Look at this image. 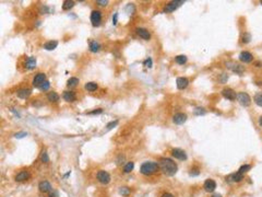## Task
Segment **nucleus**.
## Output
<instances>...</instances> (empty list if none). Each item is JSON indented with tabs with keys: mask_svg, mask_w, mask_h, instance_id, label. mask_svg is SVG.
<instances>
[{
	"mask_svg": "<svg viewBox=\"0 0 262 197\" xmlns=\"http://www.w3.org/2000/svg\"><path fill=\"white\" fill-rule=\"evenodd\" d=\"M160 169L162 170V172L165 175H168V176H173V175L176 174L177 170H178V166L177 164L171 160V159H168V158H162L160 160Z\"/></svg>",
	"mask_w": 262,
	"mask_h": 197,
	"instance_id": "obj_1",
	"label": "nucleus"
},
{
	"mask_svg": "<svg viewBox=\"0 0 262 197\" xmlns=\"http://www.w3.org/2000/svg\"><path fill=\"white\" fill-rule=\"evenodd\" d=\"M158 169H160V166H158V163L156 162H144L141 164L140 166V172L142 173L143 175H152L154 173H156L158 171Z\"/></svg>",
	"mask_w": 262,
	"mask_h": 197,
	"instance_id": "obj_2",
	"label": "nucleus"
},
{
	"mask_svg": "<svg viewBox=\"0 0 262 197\" xmlns=\"http://www.w3.org/2000/svg\"><path fill=\"white\" fill-rule=\"evenodd\" d=\"M236 99H237V101L239 102L240 105L245 106V107H247V106H249L251 104L250 97H249V94L246 93V92H239V93H237Z\"/></svg>",
	"mask_w": 262,
	"mask_h": 197,
	"instance_id": "obj_3",
	"label": "nucleus"
},
{
	"mask_svg": "<svg viewBox=\"0 0 262 197\" xmlns=\"http://www.w3.org/2000/svg\"><path fill=\"white\" fill-rule=\"evenodd\" d=\"M185 2V1H182V0H176V1H171V2L167 3L165 6V8H164V10H163V12L164 13H169V12H173L175 11L178 7H180L182 5V3Z\"/></svg>",
	"mask_w": 262,
	"mask_h": 197,
	"instance_id": "obj_4",
	"label": "nucleus"
},
{
	"mask_svg": "<svg viewBox=\"0 0 262 197\" xmlns=\"http://www.w3.org/2000/svg\"><path fill=\"white\" fill-rule=\"evenodd\" d=\"M96 177H97V181L102 184H108L110 182V175H109L108 172L104 171V170H101V171L97 172L96 174Z\"/></svg>",
	"mask_w": 262,
	"mask_h": 197,
	"instance_id": "obj_5",
	"label": "nucleus"
},
{
	"mask_svg": "<svg viewBox=\"0 0 262 197\" xmlns=\"http://www.w3.org/2000/svg\"><path fill=\"white\" fill-rule=\"evenodd\" d=\"M226 67H227L228 69H231L233 72H236V74H241L242 72L245 71L244 66L234 63V61H228V63H226Z\"/></svg>",
	"mask_w": 262,
	"mask_h": 197,
	"instance_id": "obj_6",
	"label": "nucleus"
},
{
	"mask_svg": "<svg viewBox=\"0 0 262 197\" xmlns=\"http://www.w3.org/2000/svg\"><path fill=\"white\" fill-rule=\"evenodd\" d=\"M102 21V13L98 10H93L91 13V22L93 26H98Z\"/></svg>",
	"mask_w": 262,
	"mask_h": 197,
	"instance_id": "obj_7",
	"label": "nucleus"
},
{
	"mask_svg": "<svg viewBox=\"0 0 262 197\" xmlns=\"http://www.w3.org/2000/svg\"><path fill=\"white\" fill-rule=\"evenodd\" d=\"M242 180H244V174H241L239 172L232 173V174H229L228 176H226V182H229V183H238Z\"/></svg>",
	"mask_w": 262,
	"mask_h": 197,
	"instance_id": "obj_8",
	"label": "nucleus"
},
{
	"mask_svg": "<svg viewBox=\"0 0 262 197\" xmlns=\"http://www.w3.org/2000/svg\"><path fill=\"white\" fill-rule=\"evenodd\" d=\"M171 154H173V157L175 158V159H178V160H187V154H186V152L184 151V150H181V149H173L171 150Z\"/></svg>",
	"mask_w": 262,
	"mask_h": 197,
	"instance_id": "obj_9",
	"label": "nucleus"
},
{
	"mask_svg": "<svg viewBox=\"0 0 262 197\" xmlns=\"http://www.w3.org/2000/svg\"><path fill=\"white\" fill-rule=\"evenodd\" d=\"M222 94L225 99H227V100H229V101L236 100V97H237L236 92L234 91L233 89H229V88L224 89V90L222 91Z\"/></svg>",
	"mask_w": 262,
	"mask_h": 197,
	"instance_id": "obj_10",
	"label": "nucleus"
},
{
	"mask_svg": "<svg viewBox=\"0 0 262 197\" xmlns=\"http://www.w3.org/2000/svg\"><path fill=\"white\" fill-rule=\"evenodd\" d=\"M45 81H46V74H43V72H40V74H37L34 77V79H33V86L40 88V84L43 82H45Z\"/></svg>",
	"mask_w": 262,
	"mask_h": 197,
	"instance_id": "obj_11",
	"label": "nucleus"
},
{
	"mask_svg": "<svg viewBox=\"0 0 262 197\" xmlns=\"http://www.w3.org/2000/svg\"><path fill=\"white\" fill-rule=\"evenodd\" d=\"M203 189L206 192H209V193H212V192H214V189H216V183H215L214 180H212V179H209V180H206L204 182Z\"/></svg>",
	"mask_w": 262,
	"mask_h": 197,
	"instance_id": "obj_12",
	"label": "nucleus"
},
{
	"mask_svg": "<svg viewBox=\"0 0 262 197\" xmlns=\"http://www.w3.org/2000/svg\"><path fill=\"white\" fill-rule=\"evenodd\" d=\"M38 189L42 193H50L53 191V187H51V184L48 182V181H42V182L38 184Z\"/></svg>",
	"mask_w": 262,
	"mask_h": 197,
	"instance_id": "obj_13",
	"label": "nucleus"
},
{
	"mask_svg": "<svg viewBox=\"0 0 262 197\" xmlns=\"http://www.w3.org/2000/svg\"><path fill=\"white\" fill-rule=\"evenodd\" d=\"M252 59H254V56H252V54L251 53H249V51H241L239 55V60L240 61H242V63H245V64H248V63H251L252 61Z\"/></svg>",
	"mask_w": 262,
	"mask_h": 197,
	"instance_id": "obj_14",
	"label": "nucleus"
},
{
	"mask_svg": "<svg viewBox=\"0 0 262 197\" xmlns=\"http://www.w3.org/2000/svg\"><path fill=\"white\" fill-rule=\"evenodd\" d=\"M187 120V115L184 114V113H177V114L174 115L173 117V122L177 125H181Z\"/></svg>",
	"mask_w": 262,
	"mask_h": 197,
	"instance_id": "obj_15",
	"label": "nucleus"
},
{
	"mask_svg": "<svg viewBox=\"0 0 262 197\" xmlns=\"http://www.w3.org/2000/svg\"><path fill=\"white\" fill-rule=\"evenodd\" d=\"M176 84H177V88L179 89V90H184V89H186L187 87H188L189 81L187 78L180 77V78H177Z\"/></svg>",
	"mask_w": 262,
	"mask_h": 197,
	"instance_id": "obj_16",
	"label": "nucleus"
},
{
	"mask_svg": "<svg viewBox=\"0 0 262 197\" xmlns=\"http://www.w3.org/2000/svg\"><path fill=\"white\" fill-rule=\"evenodd\" d=\"M30 176H31V174L29 173V171H21L15 176V181L17 182H24V181L29 180Z\"/></svg>",
	"mask_w": 262,
	"mask_h": 197,
	"instance_id": "obj_17",
	"label": "nucleus"
},
{
	"mask_svg": "<svg viewBox=\"0 0 262 197\" xmlns=\"http://www.w3.org/2000/svg\"><path fill=\"white\" fill-rule=\"evenodd\" d=\"M63 100L67 101V102H74L77 97H75V93L73 91H65L62 94Z\"/></svg>",
	"mask_w": 262,
	"mask_h": 197,
	"instance_id": "obj_18",
	"label": "nucleus"
},
{
	"mask_svg": "<svg viewBox=\"0 0 262 197\" xmlns=\"http://www.w3.org/2000/svg\"><path fill=\"white\" fill-rule=\"evenodd\" d=\"M137 33L140 37H142L143 40L145 41H149L151 38V34H150V32L148 31L146 29H142V28H139L137 29Z\"/></svg>",
	"mask_w": 262,
	"mask_h": 197,
	"instance_id": "obj_19",
	"label": "nucleus"
},
{
	"mask_svg": "<svg viewBox=\"0 0 262 197\" xmlns=\"http://www.w3.org/2000/svg\"><path fill=\"white\" fill-rule=\"evenodd\" d=\"M25 67H26V69H29V70L34 69L35 67H36V58H35L34 56H30V57L27 58V60H26Z\"/></svg>",
	"mask_w": 262,
	"mask_h": 197,
	"instance_id": "obj_20",
	"label": "nucleus"
},
{
	"mask_svg": "<svg viewBox=\"0 0 262 197\" xmlns=\"http://www.w3.org/2000/svg\"><path fill=\"white\" fill-rule=\"evenodd\" d=\"M17 95L20 99H26V97H29L31 95V90L30 89H21L17 92Z\"/></svg>",
	"mask_w": 262,
	"mask_h": 197,
	"instance_id": "obj_21",
	"label": "nucleus"
},
{
	"mask_svg": "<svg viewBox=\"0 0 262 197\" xmlns=\"http://www.w3.org/2000/svg\"><path fill=\"white\" fill-rule=\"evenodd\" d=\"M88 47H90V51H92V53H96V51H98L101 49V45L98 42H96V41H91L90 42V45H88Z\"/></svg>",
	"mask_w": 262,
	"mask_h": 197,
	"instance_id": "obj_22",
	"label": "nucleus"
},
{
	"mask_svg": "<svg viewBox=\"0 0 262 197\" xmlns=\"http://www.w3.org/2000/svg\"><path fill=\"white\" fill-rule=\"evenodd\" d=\"M58 46V42L57 41H49L47 43L44 44V48L47 49V51H53Z\"/></svg>",
	"mask_w": 262,
	"mask_h": 197,
	"instance_id": "obj_23",
	"label": "nucleus"
},
{
	"mask_svg": "<svg viewBox=\"0 0 262 197\" xmlns=\"http://www.w3.org/2000/svg\"><path fill=\"white\" fill-rule=\"evenodd\" d=\"M59 94L56 93V92H49L47 94V99H48L49 102H57V101H59Z\"/></svg>",
	"mask_w": 262,
	"mask_h": 197,
	"instance_id": "obj_24",
	"label": "nucleus"
},
{
	"mask_svg": "<svg viewBox=\"0 0 262 197\" xmlns=\"http://www.w3.org/2000/svg\"><path fill=\"white\" fill-rule=\"evenodd\" d=\"M84 88H85L88 91L93 92V91H95V90L97 89V83H95V82H88V83H85Z\"/></svg>",
	"mask_w": 262,
	"mask_h": 197,
	"instance_id": "obj_25",
	"label": "nucleus"
},
{
	"mask_svg": "<svg viewBox=\"0 0 262 197\" xmlns=\"http://www.w3.org/2000/svg\"><path fill=\"white\" fill-rule=\"evenodd\" d=\"M74 6V2L71 1V0H67V1H63V5H62V9L65 11L67 10H70L71 8H73Z\"/></svg>",
	"mask_w": 262,
	"mask_h": 197,
	"instance_id": "obj_26",
	"label": "nucleus"
},
{
	"mask_svg": "<svg viewBox=\"0 0 262 197\" xmlns=\"http://www.w3.org/2000/svg\"><path fill=\"white\" fill-rule=\"evenodd\" d=\"M130 189L129 187H127V186H123V187H120L119 191H118V193H119V195H121V196H129V194H130Z\"/></svg>",
	"mask_w": 262,
	"mask_h": 197,
	"instance_id": "obj_27",
	"label": "nucleus"
},
{
	"mask_svg": "<svg viewBox=\"0 0 262 197\" xmlns=\"http://www.w3.org/2000/svg\"><path fill=\"white\" fill-rule=\"evenodd\" d=\"M133 168H134V163L132 162V161H130V162H128L123 166V172H125V173H130V172L133 170Z\"/></svg>",
	"mask_w": 262,
	"mask_h": 197,
	"instance_id": "obj_28",
	"label": "nucleus"
},
{
	"mask_svg": "<svg viewBox=\"0 0 262 197\" xmlns=\"http://www.w3.org/2000/svg\"><path fill=\"white\" fill-rule=\"evenodd\" d=\"M175 60H176L177 64H179V65H184V64L187 63V57H186L185 55H179V56H177V57L175 58Z\"/></svg>",
	"mask_w": 262,
	"mask_h": 197,
	"instance_id": "obj_29",
	"label": "nucleus"
},
{
	"mask_svg": "<svg viewBox=\"0 0 262 197\" xmlns=\"http://www.w3.org/2000/svg\"><path fill=\"white\" fill-rule=\"evenodd\" d=\"M78 83H79V79L75 77H71L68 80V82H67V86L68 87H75Z\"/></svg>",
	"mask_w": 262,
	"mask_h": 197,
	"instance_id": "obj_30",
	"label": "nucleus"
},
{
	"mask_svg": "<svg viewBox=\"0 0 262 197\" xmlns=\"http://www.w3.org/2000/svg\"><path fill=\"white\" fill-rule=\"evenodd\" d=\"M254 100L257 105H259L262 107V93H257V94L254 95Z\"/></svg>",
	"mask_w": 262,
	"mask_h": 197,
	"instance_id": "obj_31",
	"label": "nucleus"
},
{
	"mask_svg": "<svg viewBox=\"0 0 262 197\" xmlns=\"http://www.w3.org/2000/svg\"><path fill=\"white\" fill-rule=\"evenodd\" d=\"M250 169H251V166H249V164H244V166H241L239 168L238 172H239V173H241V174H244V173H246V172L249 171Z\"/></svg>",
	"mask_w": 262,
	"mask_h": 197,
	"instance_id": "obj_32",
	"label": "nucleus"
},
{
	"mask_svg": "<svg viewBox=\"0 0 262 197\" xmlns=\"http://www.w3.org/2000/svg\"><path fill=\"white\" fill-rule=\"evenodd\" d=\"M40 160H42V162L44 163H48L49 162V157H48V154H47V152L44 150L43 152H42V154H40Z\"/></svg>",
	"mask_w": 262,
	"mask_h": 197,
	"instance_id": "obj_33",
	"label": "nucleus"
},
{
	"mask_svg": "<svg viewBox=\"0 0 262 197\" xmlns=\"http://www.w3.org/2000/svg\"><path fill=\"white\" fill-rule=\"evenodd\" d=\"M49 87H50V83H49V81L46 80L45 82H43L42 84L40 86V89L42 90V91H47L49 89Z\"/></svg>",
	"mask_w": 262,
	"mask_h": 197,
	"instance_id": "obj_34",
	"label": "nucleus"
},
{
	"mask_svg": "<svg viewBox=\"0 0 262 197\" xmlns=\"http://www.w3.org/2000/svg\"><path fill=\"white\" fill-rule=\"evenodd\" d=\"M205 114V110L203 107H197L194 110V115H204Z\"/></svg>",
	"mask_w": 262,
	"mask_h": 197,
	"instance_id": "obj_35",
	"label": "nucleus"
},
{
	"mask_svg": "<svg viewBox=\"0 0 262 197\" xmlns=\"http://www.w3.org/2000/svg\"><path fill=\"white\" fill-rule=\"evenodd\" d=\"M25 136H27V133H25V131H21V133H17V134L14 135V137L18 138V139H21V138H24Z\"/></svg>",
	"mask_w": 262,
	"mask_h": 197,
	"instance_id": "obj_36",
	"label": "nucleus"
},
{
	"mask_svg": "<svg viewBox=\"0 0 262 197\" xmlns=\"http://www.w3.org/2000/svg\"><path fill=\"white\" fill-rule=\"evenodd\" d=\"M251 40V36L250 34H248V33H246L244 36H242V43H249Z\"/></svg>",
	"mask_w": 262,
	"mask_h": 197,
	"instance_id": "obj_37",
	"label": "nucleus"
},
{
	"mask_svg": "<svg viewBox=\"0 0 262 197\" xmlns=\"http://www.w3.org/2000/svg\"><path fill=\"white\" fill-rule=\"evenodd\" d=\"M143 65L145 66V67H148V68H151L152 65H153V61H152L151 58H148V59H146L145 61L143 63Z\"/></svg>",
	"mask_w": 262,
	"mask_h": 197,
	"instance_id": "obj_38",
	"label": "nucleus"
},
{
	"mask_svg": "<svg viewBox=\"0 0 262 197\" xmlns=\"http://www.w3.org/2000/svg\"><path fill=\"white\" fill-rule=\"evenodd\" d=\"M117 124H118V120H113V122H110V123L107 124V126H106V127H107V129H111V128H114Z\"/></svg>",
	"mask_w": 262,
	"mask_h": 197,
	"instance_id": "obj_39",
	"label": "nucleus"
},
{
	"mask_svg": "<svg viewBox=\"0 0 262 197\" xmlns=\"http://www.w3.org/2000/svg\"><path fill=\"white\" fill-rule=\"evenodd\" d=\"M97 5H100V6H103V7H105L108 5V0H97L96 1Z\"/></svg>",
	"mask_w": 262,
	"mask_h": 197,
	"instance_id": "obj_40",
	"label": "nucleus"
},
{
	"mask_svg": "<svg viewBox=\"0 0 262 197\" xmlns=\"http://www.w3.org/2000/svg\"><path fill=\"white\" fill-rule=\"evenodd\" d=\"M117 22H118V15H117V13H115L114 17H113V24H114V25H116Z\"/></svg>",
	"mask_w": 262,
	"mask_h": 197,
	"instance_id": "obj_41",
	"label": "nucleus"
},
{
	"mask_svg": "<svg viewBox=\"0 0 262 197\" xmlns=\"http://www.w3.org/2000/svg\"><path fill=\"white\" fill-rule=\"evenodd\" d=\"M102 112H103V110H102V109H97L96 111H92V112H90L88 114H101Z\"/></svg>",
	"mask_w": 262,
	"mask_h": 197,
	"instance_id": "obj_42",
	"label": "nucleus"
},
{
	"mask_svg": "<svg viewBox=\"0 0 262 197\" xmlns=\"http://www.w3.org/2000/svg\"><path fill=\"white\" fill-rule=\"evenodd\" d=\"M49 197H59V194H58V192L53 191V193L49 194Z\"/></svg>",
	"mask_w": 262,
	"mask_h": 197,
	"instance_id": "obj_43",
	"label": "nucleus"
},
{
	"mask_svg": "<svg viewBox=\"0 0 262 197\" xmlns=\"http://www.w3.org/2000/svg\"><path fill=\"white\" fill-rule=\"evenodd\" d=\"M48 10H49V9L47 8V7H42V9H40V11L44 12V13H47V12H48Z\"/></svg>",
	"mask_w": 262,
	"mask_h": 197,
	"instance_id": "obj_44",
	"label": "nucleus"
},
{
	"mask_svg": "<svg viewBox=\"0 0 262 197\" xmlns=\"http://www.w3.org/2000/svg\"><path fill=\"white\" fill-rule=\"evenodd\" d=\"M162 197H174V196H173L171 193H165V194L162 195Z\"/></svg>",
	"mask_w": 262,
	"mask_h": 197,
	"instance_id": "obj_45",
	"label": "nucleus"
},
{
	"mask_svg": "<svg viewBox=\"0 0 262 197\" xmlns=\"http://www.w3.org/2000/svg\"><path fill=\"white\" fill-rule=\"evenodd\" d=\"M212 197H222V195L221 194H213L212 195Z\"/></svg>",
	"mask_w": 262,
	"mask_h": 197,
	"instance_id": "obj_46",
	"label": "nucleus"
},
{
	"mask_svg": "<svg viewBox=\"0 0 262 197\" xmlns=\"http://www.w3.org/2000/svg\"><path fill=\"white\" fill-rule=\"evenodd\" d=\"M259 125L262 127V116H260V118H259Z\"/></svg>",
	"mask_w": 262,
	"mask_h": 197,
	"instance_id": "obj_47",
	"label": "nucleus"
},
{
	"mask_svg": "<svg viewBox=\"0 0 262 197\" xmlns=\"http://www.w3.org/2000/svg\"><path fill=\"white\" fill-rule=\"evenodd\" d=\"M261 5H262V1H261Z\"/></svg>",
	"mask_w": 262,
	"mask_h": 197,
	"instance_id": "obj_48",
	"label": "nucleus"
}]
</instances>
